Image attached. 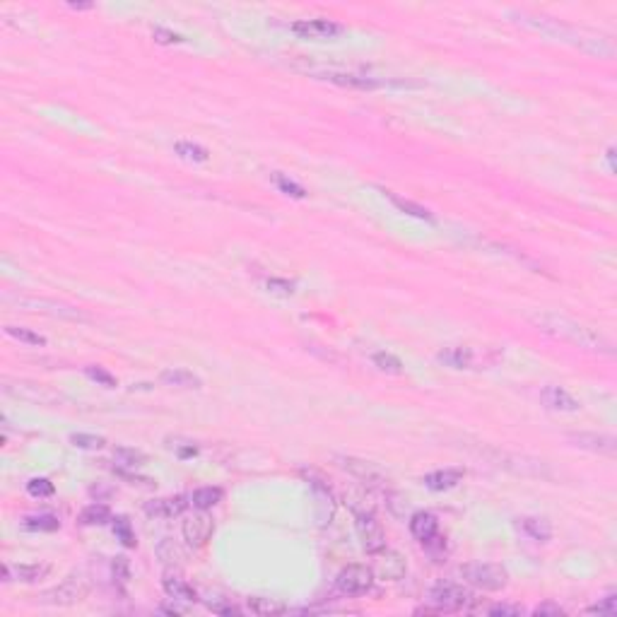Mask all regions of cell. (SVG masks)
Wrapping results in <instances>:
<instances>
[{
	"instance_id": "obj_29",
	"label": "cell",
	"mask_w": 617,
	"mask_h": 617,
	"mask_svg": "<svg viewBox=\"0 0 617 617\" xmlns=\"http://www.w3.org/2000/svg\"><path fill=\"white\" fill-rule=\"evenodd\" d=\"M114 461L118 463V468H142L147 463V456L138 449L118 446V449H114Z\"/></svg>"
},
{
	"instance_id": "obj_28",
	"label": "cell",
	"mask_w": 617,
	"mask_h": 617,
	"mask_svg": "<svg viewBox=\"0 0 617 617\" xmlns=\"http://www.w3.org/2000/svg\"><path fill=\"white\" fill-rule=\"evenodd\" d=\"M22 526L34 533H54L60 528V521L54 516V513H39V516H27Z\"/></svg>"
},
{
	"instance_id": "obj_42",
	"label": "cell",
	"mask_w": 617,
	"mask_h": 617,
	"mask_svg": "<svg viewBox=\"0 0 617 617\" xmlns=\"http://www.w3.org/2000/svg\"><path fill=\"white\" fill-rule=\"evenodd\" d=\"M111 572H114V579L118 584H126V581L131 579V562H128L126 557H116L114 562H111Z\"/></svg>"
},
{
	"instance_id": "obj_14",
	"label": "cell",
	"mask_w": 617,
	"mask_h": 617,
	"mask_svg": "<svg viewBox=\"0 0 617 617\" xmlns=\"http://www.w3.org/2000/svg\"><path fill=\"white\" fill-rule=\"evenodd\" d=\"M540 400L545 403V408L550 410H562V413H577L581 403L574 398L569 390H564L562 386H545L540 390Z\"/></svg>"
},
{
	"instance_id": "obj_19",
	"label": "cell",
	"mask_w": 617,
	"mask_h": 617,
	"mask_svg": "<svg viewBox=\"0 0 617 617\" xmlns=\"http://www.w3.org/2000/svg\"><path fill=\"white\" fill-rule=\"evenodd\" d=\"M22 306H32V311H49L54 316L60 318H73V321H82L87 318L82 311H77L73 306H65V304H56V302H46V299H22L19 302Z\"/></svg>"
},
{
	"instance_id": "obj_45",
	"label": "cell",
	"mask_w": 617,
	"mask_h": 617,
	"mask_svg": "<svg viewBox=\"0 0 617 617\" xmlns=\"http://www.w3.org/2000/svg\"><path fill=\"white\" fill-rule=\"evenodd\" d=\"M487 615H521V608H516V605H492L490 610H487Z\"/></svg>"
},
{
	"instance_id": "obj_18",
	"label": "cell",
	"mask_w": 617,
	"mask_h": 617,
	"mask_svg": "<svg viewBox=\"0 0 617 617\" xmlns=\"http://www.w3.org/2000/svg\"><path fill=\"white\" fill-rule=\"evenodd\" d=\"M461 480H463L461 468H444V470L427 472V475L422 477L425 487L431 492H449V490H454Z\"/></svg>"
},
{
	"instance_id": "obj_3",
	"label": "cell",
	"mask_w": 617,
	"mask_h": 617,
	"mask_svg": "<svg viewBox=\"0 0 617 617\" xmlns=\"http://www.w3.org/2000/svg\"><path fill=\"white\" fill-rule=\"evenodd\" d=\"M461 577L480 591H502L509 584V572L497 562H470L461 567Z\"/></svg>"
},
{
	"instance_id": "obj_8",
	"label": "cell",
	"mask_w": 617,
	"mask_h": 617,
	"mask_svg": "<svg viewBox=\"0 0 617 617\" xmlns=\"http://www.w3.org/2000/svg\"><path fill=\"white\" fill-rule=\"evenodd\" d=\"M336 461H338V466H340L343 470L349 472L354 480L364 482V485H369V487L386 485V475H384V470L377 466V463L357 459V456H338Z\"/></svg>"
},
{
	"instance_id": "obj_39",
	"label": "cell",
	"mask_w": 617,
	"mask_h": 617,
	"mask_svg": "<svg viewBox=\"0 0 617 617\" xmlns=\"http://www.w3.org/2000/svg\"><path fill=\"white\" fill-rule=\"evenodd\" d=\"M152 37H154V41H157V44H164V46H174V44H183V39L181 34H176V32H172V29H167V27H152Z\"/></svg>"
},
{
	"instance_id": "obj_34",
	"label": "cell",
	"mask_w": 617,
	"mask_h": 617,
	"mask_svg": "<svg viewBox=\"0 0 617 617\" xmlns=\"http://www.w3.org/2000/svg\"><path fill=\"white\" fill-rule=\"evenodd\" d=\"M372 362L377 369H381L386 374H403V362L390 352H374Z\"/></svg>"
},
{
	"instance_id": "obj_41",
	"label": "cell",
	"mask_w": 617,
	"mask_h": 617,
	"mask_svg": "<svg viewBox=\"0 0 617 617\" xmlns=\"http://www.w3.org/2000/svg\"><path fill=\"white\" fill-rule=\"evenodd\" d=\"M85 374L92 379V381L106 386V388H114V386H116V379L111 377V374L106 372V369H101V367H87V369H85Z\"/></svg>"
},
{
	"instance_id": "obj_44",
	"label": "cell",
	"mask_w": 617,
	"mask_h": 617,
	"mask_svg": "<svg viewBox=\"0 0 617 617\" xmlns=\"http://www.w3.org/2000/svg\"><path fill=\"white\" fill-rule=\"evenodd\" d=\"M268 292H275V295H282V297H290L292 292H295V285L287 280H280V277H270L268 280Z\"/></svg>"
},
{
	"instance_id": "obj_26",
	"label": "cell",
	"mask_w": 617,
	"mask_h": 617,
	"mask_svg": "<svg viewBox=\"0 0 617 617\" xmlns=\"http://www.w3.org/2000/svg\"><path fill=\"white\" fill-rule=\"evenodd\" d=\"M111 521V511L106 504H90V507L82 509L80 513V523L82 526H104V523Z\"/></svg>"
},
{
	"instance_id": "obj_1",
	"label": "cell",
	"mask_w": 617,
	"mask_h": 617,
	"mask_svg": "<svg viewBox=\"0 0 617 617\" xmlns=\"http://www.w3.org/2000/svg\"><path fill=\"white\" fill-rule=\"evenodd\" d=\"M536 323H538L540 331L550 333V336H554V338H562V340L572 343V345L613 354V345H610L598 331L574 321V318L557 316V313H543V316H536Z\"/></svg>"
},
{
	"instance_id": "obj_21",
	"label": "cell",
	"mask_w": 617,
	"mask_h": 617,
	"mask_svg": "<svg viewBox=\"0 0 617 617\" xmlns=\"http://www.w3.org/2000/svg\"><path fill=\"white\" fill-rule=\"evenodd\" d=\"M159 381L164 386H174V388H203V381L188 369H164L159 374Z\"/></svg>"
},
{
	"instance_id": "obj_4",
	"label": "cell",
	"mask_w": 617,
	"mask_h": 617,
	"mask_svg": "<svg viewBox=\"0 0 617 617\" xmlns=\"http://www.w3.org/2000/svg\"><path fill=\"white\" fill-rule=\"evenodd\" d=\"M472 593L461 584H454V581H439L429 589L427 593V600H429L434 608H439L441 613H459V610L468 608Z\"/></svg>"
},
{
	"instance_id": "obj_11",
	"label": "cell",
	"mask_w": 617,
	"mask_h": 617,
	"mask_svg": "<svg viewBox=\"0 0 617 617\" xmlns=\"http://www.w3.org/2000/svg\"><path fill=\"white\" fill-rule=\"evenodd\" d=\"M308 487H311L313 502H316L318 523H321V526H326V523H331L333 518H336V509H338L336 497H333L331 487H328L321 477H308Z\"/></svg>"
},
{
	"instance_id": "obj_23",
	"label": "cell",
	"mask_w": 617,
	"mask_h": 617,
	"mask_svg": "<svg viewBox=\"0 0 617 617\" xmlns=\"http://www.w3.org/2000/svg\"><path fill=\"white\" fill-rule=\"evenodd\" d=\"M384 195L395 205V208L400 210V213L410 215V217L425 220V222H434V215H431L427 208H422V205L413 203V200H408V198H400V195H395V193H390V191H384Z\"/></svg>"
},
{
	"instance_id": "obj_2",
	"label": "cell",
	"mask_w": 617,
	"mask_h": 617,
	"mask_svg": "<svg viewBox=\"0 0 617 617\" xmlns=\"http://www.w3.org/2000/svg\"><path fill=\"white\" fill-rule=\"evenodd\" d=\"M345 504L354 516V528H357L359 540H362V548L367 550L369 554L381 552L386 548V533L381 523H379L377 513H374V509L369 507L362 497H354V495H347Z\"/></svg>"
},
{
	"instance_id": "obj_36",
	"label": "cell",
	"mask_w": 617,
	"mask_h": 617,
	"mask_svg": "<svg viewBox=\"0 0 617 617\" xmlns=\"http://www.w3.org/2000/svg\"><path fill=\"white\" fill-rule=\"evenodd\" d=\"M27 492H29V497L44 500V497L56 495V487H54V482L46 480V477H32V480L27 482Z\"/></svg>"
},
{
	"instance_id": "obj_7",
	"label": "cell",
	"mask_w": 617,
	"mask_h": 617,
	"mask_svg": "<svg viewBox=\"0 0 617 617\" xmlns=\"http://www.w3.org/2000/svg\"><path fill=\"white\" fill-rule=\"evenodd\" d=\"M290 32L295 34V37L306 39V41H328V39L340 37V34L345 32V27L333 22V19L316 17V19H299V22H292Z\"/></svg>"
},
{
	"instance_id": "obj_16",
	"label": "cell",
	"mask_w": 617,
	"mask_h": 617,
	"mask_svg": "<svg viewBox=\"0 0 617 617\" xmlns=\"http://www.w3.org/2000/svg\"><path fill=\"white\" fill-rule=\"evenodd\" d=\"M408 528H410V536L418 540L420 545H425L427 540H431L439 533V521H436V516L429 511H415L408 521Z\"/></svg>"
},
{
	"instance_id": "obj_15",
	"label": "cell",
	"mask_w": 617,
	"mask_h": 617,
	"mask_svg": "<svg viewBox=\"0 0 617 617\" xmlns=\"http://www.w3.org/2000/svg\"><path fill=\"white\" fill-rule=\"evenodd\" d=\"M162 589H164V593H167L172 600H181V603H195V600H198V593H195V589H193L191 584H188L186 579L181 577V574L167 572L162 577Z\"/></svg>"
},
{
	"instance_id": "obj_35",
	"label": "cell",
	"mask_w": 617,
	"mask_h": 617,
	"mask_svg": "<svg viewBox=\"0 0 617 617\" xmlns=\"http://www.w3.org/2000/svg\"><path fill=\"white\" fill-rule=\"evenodd\" d=\"M111 528H114V533H116V538L121 540L123 545H126V548H135V533H133V526H131V521H128L126 516H118V518H114V521H111Z\"/></svg>"
},
{
	"instance_id": "obj_9",
	"label": "cell",
	"mask_w": 617,
	"mask_h": 617,
	"mask_svg": "<svg viewBox=\"0 0 617 617\" xmlns=\"http://www.w3.org/2000/svg\"><path fill=\"white\" fill-rule=\"evenodd\" d=\"M213 533H215V521L203 509H198V513L188 516L181 526V536L186 540L188 548H203V545H208Z\"/></svg>"
},
{
	"instance_id": "obj_13",
	"label": "cell",
	"mask_w": 617,
	"mask_h": 617,
	"mask_svg": "<svg viewBox=\"0 0 617 617\" xmlns=\"http://www.w3.org/2000/svg\"><path fill=\"white\" fill-rule=\"evenodd\" d=\"M569 439L574 441V446L586 449V451H593V454H603V456H615L617 454V441H615V436H610V434L581 431V434H572Z\"/></svg>"
},
{
	"instance_id": "obj_48",
	"label": "cell",
	"mask_w": 617,
	"mask_h": 617,
	"mask_svg": "<svg viewBox=\"0 0 617 617\" xmlns=\"http://www.w3.org/2000/svg\"><path fill=\"white\" fill-rule=\"evenodd\" d=\"M159 610H162V613H169V615H183V613H186V608H181V605H176V603H174V605H162Z\"/></svg>"
},
{
	"instance_id": "obj_6",
	"label": "cell",
	"mask_w": 617,
	"mask_h": 617,
	"mask_svg": "<svg viewBox=\"0 0 617 617\" xmlns=\"http://www.w3.org/2000/svg\"><path fill=\"white\" fill-rule=\"evenodd\" d=\"M90 595V581L82 574H73L65 581H60L58 586L49 589L44 593V603L49 605H75L80 600H85Z\"/></svg>"
},
{
	"instance_id": "obj_40",
	"label": "cell",
	"mask_w": 617,
	"mask_h": 617,
	"mask_svg": "<svg viewBox=\"0 0 617 617\" xmlns=\"http://www.w3.org/2000/svg\"><path fill=\"white\" fill-rule=\"evenodd\" d=\"M205 605H208V610H213V613H217V615H239L241 613L236 605L227 603V598H215V600L208 598Z\"/></svg>"
},
{
	"instance_id": "obj_10",
	"label": "cell",
	"mask_w": 617,
	"mask_h": 617,
	"mask_svg": "<svg viewBox=\"0 0 617 617\" xmlns=\"http://www.w3.org/2000/svg\"><path fill=\"white\" fill-rule=\"evenodd\" d=\"M374 557H377L374 577H379L381 581H400L405 577V572H408V562H405V557L398 550L384 548L381 552H377Z\"/></svg>"
},
{
	"instance_id": "obj_27",
	"label": "cell",
	"mask_w": 617,
	"mask_h": 617,
	"mask_svg": "<svg viewBox=\"0 0 617 617\" xmlns=\"http://www.w3.org/2000/svg\"><path fill=\"white\" fill-rule=\"evenodd\" d=\"M224 492L220 490V487H200V490L193 492L191 497V504L195 509H203V511H208V509L217 507L220 502H222Z\"/></svg>"
},
{
	"instance_id": "obj_12",
	"label": "cell",
	"mask_w": 617,
	"mask_h": 617,
	"mask_svg": "<svg viewBox=\"0 0 617 617\" xmlns=\"http://www.w3.org/2000/svg\"><path fill=\"white\" fill-rule=\"evenodd\" d=\"M318 77L326 82H333V85L340 87H349V90H381V87L388 85V80H381V77L374 75H357V73H336V70H328V73H318Z\"/></svg>"
},
{
	"instance_id": "obj_31",
	"label": "cell",
	"mask_w": 617,
	"mask_h": 617,
	"mask_svg": "<svg viewBox=\"0 0 617 617\" xmlns=\"http://www.w3.org/2000/svg\"><path fill=\"white\" fill-rule=\"evenodd\" d=\"M154 552H157V557L162 559L164 564H181L183 562L181 548H179L172 538H164L162 543L157 545V550H154Z\"/></svg>"
},
{
	"instance_id": "obj_25",
	"label": "cell",
	"mask_w": 617,
	"mask_h": 617,
	"mask_svg": "<svg viewBox=\"0 0 617 617\" xmlns=\"http://www.w3.org/2000/svg\"><path fill=\"white\" fill-rule=\"evenodd\" d=\"M246 608H249V613L254 615H282L287 610L285 603H280V600L275 598H263V595H254V598L246 600Z\"/></svg>"
},
{
	"instance_id": "obj_30",
	"label": "cell",
	"mask_w": 617,
	"mask_h": 617,
	"mask_svg": "<svg viewBox=\"0 0 617 617\" xmlns=\"http://www.w3.org/2000/svg\"><path fill=\"white\" fill-rule=\"evenodd\" d=\"M174 152H176L181 159H186V162H208V157H210L203 145L191 142V140H179L176 145H174Z\"/></svg>"
},
{
	"instance_id": "obj_47",
	"label": "cell",
	"mask_w": 617,
	"mask_h": 617,
	"mask_svg": "<svg viewBox=\"0 0 617 617\" xmlns=\"http://www.w3.org/2000/svg\"><path fill=\"white\" fill-rule=\"evenodd\" d=\"M533 615H564V610L559 608V605L543 603V605H538V608L533 610Z\"/></svg>"
},
{
	"instance_id": "obj_24",
	"label": "cell",
	"mask_w": 617,
	"mask_h": 617,
	"mask_svg": "<svg viewBox=\"0 0 617 617\" xmlns=\"http://www.w3.org/2000/svg\"><path fill=\"white\" fill-rule=\"evenodd\" d=\"M436 359L454 369H468L472 364V349L470 347H446L436 354Z\"/></svg>"
},
{
	"instance_id": "obj_38",
	"label": "cell",
	"mask_w": 617,
	"mask_h": 617,
	"mask_svg": "<svg viewBox=\"0 0 617 617\" xmlns=\"http://www.w3.org/2000/svg\"><path fill=\"white\" fill-rule=\"evenodd\" d=\"M586 613L589 615H605V617H615L617 615V595L610 593L605 595L600 603L591 605V608H586Z\"/></svg>"
},
{
	"instance_id": "obj_33",
	"label": "cell",
	"mask_w": 617,
	"mask_h": 617,
	"mask_svg": "<svg viewBox=\"0 0 617 617\" xmlns=\"http://www.w3.org/2000/svg\"><path fill=\"white\" fill-rule=\"evenodd\" d=\"M5 333H8L10 338H15V340L24 343V345H37V347H44L46 345V338L39 336V333H34V331H29V328L5 326Z\"/></svg>"
},
{
	"instance_id": "obj_46",
	"label": "cell",
	"mask_w": 617,
	"mask_h": 617,
	"mask_svg": "<svg viewBox=\"0 0 617 617\" xmlns=\"http://www.w3.org/2000/svg\"><path fill=\"white\" fill-rule=\"evenodd\" d=\"M172 449L176 451L179 459H193V456H198V446H193V444H176V446H172Z\"/></svg>"
},
{
	"instance_id": "obj_43",
	"label": "cell",
	"mask_w": 617,
	"mask_h": 617,
	"mask_svg": "<svg viewBox=\"0 0 617 617\" xmlns=\"http://www.w3.org/2000/svg\"><path fill=\"white\" fill-rule=\"evenodd\" d=\"M114 472L118 477H123V480L128 482V485H140V487H154V482L150 480V477H142V475H135V472H128L126 468H114Z\"/></svg>"
},
{
	"instance_id": "obj_50",
	"label": "cell",
	"mask_w": 617,
	"mask_h": 617,
	"mask_svg": "<svg viewBox=\"0 0 617 617\" xmlns=\"http://www.w3.org/2000/svg\"><path fill=\"white\" fill-rule=\"evenodd\" d=\"M68 8H73V10H90L92 3H68Z\"/></svg>"
},
{
	"instance_id": "obj_17",
	"label": "cell",
	"mask_w": 617,
	"mask_h": 617,
	"mask_svg": "<svg viewBox=\"0 0 617 617\" xmlns=\"http://www.w3.org/2000/svg\"><path fill=\"white\" fill-rule=\"evenodd\" d=\"M186 507H188L186 497L176 495V497H167V500L147 502L145 513L154 518H174V516H181V513L186 511Z\"/></svg>"
},
{
	"instance_id": "obj_49",
	"label": "cell",
	"mask_w": 617,
	"mask_h": 617,
	"mask_svg": "<svg viewBox=\"0 0 617 617\" xmlns=\"http://www.w3.org/2000/svg\"><path fill=\"white\" fill-rule=\"evenodd\" d=\"M605 157H608L610 172H617V164H615V147H608V152H605Z\"/></svg>"
},
{
	"instance_id": "obj_5",
	"label": "cell",
	"mask_w": 617,
	"mask_h": 617,
	"mask_svg": "<svg viewBox=\"0 0 617 617\" xmlns=\"http://www.w3.org/2000/svg\"><path fill=\"white\" fill-rule=\"evenodd\" d=\"M374 586V569H369L367 564H347L338 572L336 577V589L343 595H364L369 593Z\"/></svg>"
},
{
	"instance_id": "obj_37",
	"label": "cell",
	"mask_w": 617,
	"mask_h": 617,
	"mask_svg": "<svg viewBox=\"0 0 617 617\" xmlns=\"http://www.w3.org/2000/svg\"><path fill=\"white\" fill-rule=\"evenodd\" d=\"M70 444L75 446V449H87V451H97V449H104L106 439L104 436H97V434H73L70 436Z\"/></svg>"
},
{
	"instance_id": "obj_32",
	"label": "cell",
	"mask_w": 617,
	"mask_h": 617,
	"mask_svg": "<svg viewBox=\"0 0 617 617\" xmlns=\"http://www.w3.org/2000/svg\"><path fill=\"white\" fill-rule=\"evenodd\" d=\"M272 183L277 186V191L290 195V198H297V200H304L306 198V191L299 186L297 181H292L290 176H285L282 172H275L272 174Z\"/></svg>"
},
{
	"instance_id": "obj_22",
	"label": "cell",
	"mask_w": 617,
	"mask_h": 617,
	"mask_svg": "<svg viewBox=\"0 0 617 617\" xmlns=\"http://www.w3.org/2000/svg\"><path fill=\"white\" fill-rule=\"evenodd\" d=\"M51 572L49 564H39V562H24V564H15V567H10V581H13V577L17 581H22V584H34V581H41L46 579Z\"/></svg>"
},
{
	"instance_id": "obj_20",
	"label": "cell",
	"mask_w": 617,
	"mask_h": 617,
	"mask_svg": "<svg viewBox=\"0 0 617 617\" xmlns=\"http://www.w3.org/2000/svg\"><path fill=\"white\" fill-rule=\"evenodd\" d=\"M516 526L521 528V533H526V536L536 540V543H548V540L552 538V526H550V521H545V518L523 516L518 518Z\"/></svg>"
}]
</instances>
